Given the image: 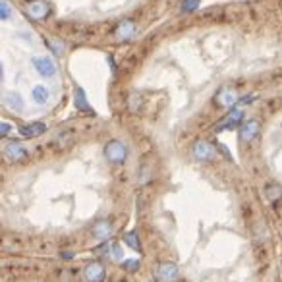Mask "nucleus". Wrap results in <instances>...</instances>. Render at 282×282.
Segmentation results:
<instances>
[{
    "instance_id": "4be33fe9",
    "label": "nucleus",
    "mask_w": 282,
    "mask_h": 282,
    "mask_svg": "<svg viewBox=\"0 0 282 282\" xmlns=\"http://www.w3.org/2000/svg\"><path fill=\"white\" fill-rule=\"evenodd\" d=\"M141 106V95L139 93H132L130 95V101H128V108L132 110V112H137Z\"/></svg>"
},
{
    "instance_id": "9b49d317",
    "label": "nucleus",
    "mask_w": 282,
    "mask_h": 282,
    "mask_svg": "<svg viewBox=\"0 0 282 282\" xmlns=\"http://www.w3.org/2000/svg\"><path fill=\"white\" fill-rule=\"evenodd\" d=\"M157 276L160 280L165 282H174L180 276V269H178L176 263H170V261H165V263L157 265Z\"/></svg>"
},
{
    "instance_id": "a211bd4d",
    "label": "nucleus",
    "mask_w": 282,
    "mask_h": 282,
    "mask_svg": "<svg viewBox=\"0 0 282 282\" xmlns=\"http://www.w3.org/2000/svg\"><path fill=\"white\" fill-rule=\"evenodd\" d=\"M124 244L128 247H132L135 253H139L141 251V242H139V238H137V232H135V230L128 232V234L124 236Z\"/></svg>"
},
{
    "instance_id": "412c9836",
    "label": "nucleus",
    "mask_w": 282,
    "mask_h": 282,
    "mask_svg": "<svg viewBox=\"0 0 282 282\" xmlns=\"http://www.w3.org/2000/svg\"><path fill=\"white\" fill-rule=\"evenodd\" d=\"M122 269L126 273H135L139 269V259H124Z\"/></svg>"
},
{
    "instance_id": "f257e3e1",
    "label": "nucleus",
    "mask_w": 282,
    "mask_h": 282,
    "mask_svg": "<svg viewBox=\"0 0 282 282\" xmlns=\"http://www.w3.org/2000/svg\"><path fill=\"white\" fill-rule=\"evenodd\" d=\"M103 155H105L106 162H110V165H114V167H120V165H124L126 159H128V147H126L124 141L110 139L105 143Z\"/></svg>"
},
{
    "instance_id": "f3484780",
    "label": "nucleus",
    "mask_w": 282,
    "mask_h": 282,
    "mask_svg": "<svg viewBox=\"0 0 282 282\" xmlns=\"http://www.w3.org/2000/svg\"><path fill=\"white\" fill-rule=\"evenodd\" d=\"M265 197H267V201L271 203H276L278 199H282V185L269 184L265 187Z\"/></svg>"
},
{
    "instance_id": "1a4fd4ad",
    "label": "nucleus",
    "mask_w": 282,
    "mask_h": 282,
    "mask_svg": "<svg viewBox=\"0 0 282 282\" xmlns=\"http://www.w3.org/2000/svg\"><path fill=\"white\" fill-rule=\"evenodd\" d=\"M112 222L103 219V221H97L91 230H89V234H91V238L99 240V242H106V240L110 238V234H112Z\"/></svg>"
},
{
    "instance_id": "6e6552de",
    "label": "nucleus",
    "mask_w": 282,
    "mask_h": 282,
    "mask_svg": "<svg viewBox=\"0 0 282 282\" xmlns=\"http://www.w3.org/2000/svg\"><path fill=\"white\" fill-rule=\"evenodd\" d=\"M238 101H240L238 93L230 87L219 89L217 95H215V105L222 106V108H234V105H238Z\"/></svg>"
},
{
    "instance_id": "cd10ccee",
    "label": "nucleus",
    "mask_w": 282,
    "mask_h": 282,
    "mask_svg": "<svg viewBox=\"0 0 282 282\" xmlns=\"http://www.w3.org/2000/svg\"><path fill=\"white\" fill-rule=\"evenodd\" d=\"M149 282H157V280H149Z\"/></svg>"
},
{
    "instance_id": "2eb2a0df",
    "label": "nucleus",
    "mask_w": 282,
    "mask_h": 282,
    "mask_svg": "<svg viewBox=\"0 0 282 282\" xmlns=\"http://www.w3.org/2000/svg\"><path fill=\"white\" fill-rule=\"evenodd\" d=\"M74 106H76L80 112L93 114V108H91V105H89L87 95H85V91H83L80 85H76V89H74Z\"/></svg>"
},
{
    "instance_id": "b1692460",
    "label": "nucleus",
    "mask_w": 282,
    "mask_h": 282,
    "mask_svg": "<svg viewBox=\"0 0 282 282\" xmlns=\"http://www.w3.org/2000/svg\"><path fill=\"white\" fill-rule=\"evenodd\" d=\"M0 10H2V12H0V19H2V21H6V19L12 18V8L8 6V2H6V0H2V2H0Z\"/></svg>"
},
{
    "instance_id": "393cba45",
    "label": "nucleus",
    "mask_w": 282,
    "mask_h": 282,
    "mask_svg": "<svg viewBox=\"0 0 282 282\" xmlns=\"http://www.w3.org/2000/svg\"><path fill=\"white\" fill-rule=\"evenodd\" d=\"M10 132H12V124H8L6 120H2V122H0V135L6 137Z\"/></svg>"
},
{
    "instance_id": "f8f14e48",
    "label": "nucleus",
    "mask_w": 282,
    "mask_h": 282,
    "mask_svg": "<svg viewBox=\"0 0 282 282\" xmlns=\"http://www.w3.org/2000/svg\"><path fill=\"white\" fill-rule=\"evenodd\" d=\"M26 12L29 14V18L33 19H44L49 16V4L44 0H29L26 6Z\"/></svg>"
},
{
    "instance_id": "20e7f679",
    "label": "nucleus",
    "mask_w": 282,
    "mask_h": 282,
    "mask_svg": "<svg viewBox=\"0 0 282 282\" xmlns=\"http://www.w3.org/2000/svg\"><path fill=\"white\" fill-rule=\"evenodd\" d=\"M242 120H244V110L242 108H230L228 114L215 126V132H226V130H232V128H240Z\"/></svg>"
},
{
    "instance_id": "dca6fc26",
    "label": "nucleus",
    "mask_w": 282,
    "mask_h": 282,
    "mask_svg": "<svg viewBox=\"0 0 282 282\" xmlns=\"http://www.w3.org/2000/svg\"><path fill=\"white\" fill-rule=\"evenodd\" d=\"M31 99H33L35 105L43 106L49 103V99H51V91H49V87H44V85H35V87L31 89Z\"/></svg>"
},
{
    "instance_id": "5701e85b",
    "label": "nucleus",
    "mask_w": 282,
    "mask_h": 282,
    "mask_svg": "<svg viewBox=\"0 0 282 282\" xmlns=\"http://www.w3.org/2000/svg\"><path fill=\"white\" fill-rule=\"evenodd\" d=\"M49 46L54 53V56H60L64 53V43H62L60 39H49Z\"/></svg>"
},
{
    "instance_id": "9d476101",
    "label": "nucleus",
    "mask_w": 282,
    "mask_h": 282,
    "mask_svg": "<svg viewBox=\"0 0 282 282\" xmlns=\"http://www.w3.org/2000/svg\"><path fill=\"white\" fill-rule=\"evenodd\" d=\"M135 33H137V26L133 24L132 19H124V21H120V24L116 26V29H114L116 41H122V43L130 41V39H132Z\"/></svg>"
},
{
    "instance_id": "4468645a",
    "label": "nucleus",
    "mask_w": 282,
    "mask_h": 282,
    "mask_svg": "<svg viewBox=\"0 0 282 282\" xmlns=\"http://www.w3.org/2000/svg\"><path fill=\"white\" fill-rule=\"evenodd\" d=\"M2 101H4V106H8L10 110H14V112H21V110L26 108V101H24V97H21L19 93H16V91L4 93Z\"/></svg>"
},
{
    "instance_id": "bb28decb",
    "label": "nucleus",
    "mask_w": 282,
    "mask_h": 282,
    "mask_svg": "<svg viewBox=\"0 0 282 282\" xmlns=\"http://www.w3.org/2000/svg\"><path fill=\"white\" fill-rule=\"evenodd\" d=\"M62 259H64V261H68V259H74V257H76V253H74V251H62Z\"/></svg>"
},
{
    "instance_id": "ddd939ff",
    "label": "nucleus",
    "mask_w": 282,
    "mask_h": 282,
    "mask_svg": "<svg viewBox=\"0 0 282 282\" xmlns=\"http://www.w3.org/2000/svg\"><path fill=\"white\" fill-rule=\"evenodd\" d=\"M44 132H46V124L43 122H29L19 126V135L24 139H33L37 135H43Z\"/></svg>"
},
{
    "instance_id": "39448f33",
    "label": "nucleus",
    "mask_w": 282,
    "mask_h": 282,
    "mask_svg": "<svg viewBox=\"0 0 282 282\" xmlns=\"http://www.w3.org/2000/svg\"><path fill=\"white\" fill-rule=\"evenodd\" d=\"M106 269L103 263L99 261H91L83 267V280L85 282H105Z\"/></svg>"
},
{
    "instance_id": "f03ea898",
    "label": "nucleus",
    "mask_w": 282,
    "mask_h": 282,
    "mask_svg": "<svg viewBox=\"0 0 282 282\" xmlns=\"http://www.w3.org/2000/svg\"><path fill=\"white\" fill-rule=\"evenodd\" d=\"M192 153H194V159L199 160V162H207V160H213L217 157V147L213 145L211 141L207 139H197L192 147Z\"/></svg>"
},
{
    "instance_id": "6ab92c4d",
    "label": "nucleus",
    "mask_w": 282,
    "mask_h": 282,
    "mask_svg": "<svg viewBox=\"0 0 282 282\" xmlns=\"http://www.w3.org/2000/svg\"><path fill=\"white\" fill-rule=\"evenodd\" d=\"M110 259H112L114 263H122L124 261V249L120 244H112V246H110Z\"/></svg>"
},
{
    "instance_id": "7ed1b4c3",
    "label": "nucleus",
    "mask_w": 282,
    "mask_h": 282,
    "mask_svg": "<svg viewBox=\"0 0 282 282\" xmlns=\"http://www.w3.org/2000/svg\"><path fill=\"white\" fill-rule=\"evenodd\" d=\"M31 66L35 68L37 74H39L41 78H44V80H51V78H54V76H56V72H58L56 64H54L49 56H33V58H31Z\"/></svg>"
},
{
    "instance_id": "423d86ee",
    "label": "nucleus",
    "mask_w": 282,
    "mask_h": 282,
    "mask_svg": "<svg viewBox=\"0 0 282 282\" xmlns=\"http://www.w3.org/2000/svg\"><path fill=\"white\" fill-rule=\"evenodd\" d=\"M261 130V124L259 120L255 118H249V120H244V122L240 124V132H238V137L242 143H249L251 139H255L257 133Z\"/></svg>"
},
{
    "instance_id": "a878e982",
    "label": "nucleus",
    "mask_w": 282,
    "mask_h": 282,
    "mask_svg": "<svg viewBox=\"0 0 282 282\" xmlns=\"http://www.w3.org/2000/svg\"><path fill=\"white\" fill-rule=\"evenodd\" d=\"M251 101H255V95H246V97H240L238 105H249Z\"/></svg>"
},
{
    "instance_id": "aec40b11",
    "label": "nucleus",
    "mask_w": 282,
    "mask_h": 282,
    "mask_svg": "<svg viewBox=\"0 0 282 282\" xmlns=\"http://www.w3.org/2000/svg\"><path fill=\"white\" fill-rule=\"evenodd\" d=\"M199 6H201V0H184L180 10H182V14H190V12H195Z\"/></svg>"
},
{
    "instance_id": "0eeeda50",
    "label": "nucleus",
    "mask_w": 282,
    "mask_h": 282,
    "mask_svg": "<svg viewBox=\"0 0 282 282\" xmlns=\"http://www.w3.org/2000/svg\"><path fill=\"white\" fill-rule=\"evenodd\" d=\"M2 151H4V157L8 160H12V162H21V160L27 159L26 145H21L19 141H8V143L2 147Z\"/></svg>"
}]
</instances>
